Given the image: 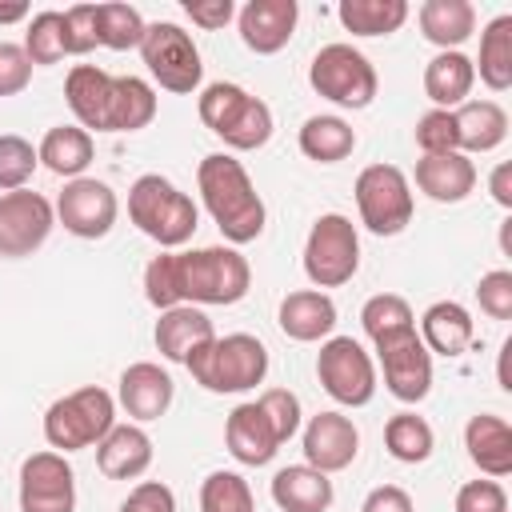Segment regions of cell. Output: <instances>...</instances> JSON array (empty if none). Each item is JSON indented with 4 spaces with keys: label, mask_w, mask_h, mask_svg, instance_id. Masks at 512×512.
<instances>
[{
    "label": "cell",
    "mask_w": 512,
    "mask_h": 512,
    "mask_svg": "<svg viewBox=\"0 0 512 512\" xmlns=\"http://www.w3.org/2000/svg\"><path fill=\"white\" fill-rule=\"evenodd\" d=\"M360 324H364V336L372 344H384V340H396L404 332H416V316H412L408 300L396 296V292L368 296L364 308H360Z\"/></svg>",
    "instance_id": "d590c367"
},
{
    "label": "cell",
    "mask_w": 512,
    "mask_h": 512,
    "mask_svg": "<svg viewBox=\"0 0 512 512\" xmlns=\"http://www.w3.org/2000/svg\"><path fill=\"white\" fill-rule=\"evenodd\" d=\"M116 512H176V492L164 480H140Z\"/></svg>",
    "instance_id": "681fc988"
},
{
    "label": "cell",
    "mask_w": 512,
    "mask_h": 512,
    "mask_svg": "<svg viewBox=\"0 0 512 512\" xmlns=\"http://www.w3.org/2000/svg\"><path fill=\"white\" fill-rule=\"evenodd\" d=\"M152 464V436L144 424H116L100 444H96V468L108 480H140Z\"/></svg>",
    "instance_id": "603a6c76"
},
{
    "label": "cell",
    "mask_w": 512,
    "mask_h": 512,
    "mask_svg": "<svg viewBox=\"0 0 512 512\" xmlns=\"http://www.w3.org/2000/svg\"><path fill=\"white\" fill-rule=\"evenodd\" d=\"M24 52L32 60V68H48V64H60L68 52H64V12H36L28 32H24Z\"/></svg>",
    "instance_id": "ab89813d"
},
{
    "label": "cell",
    "mask_w": 512,
    "mask_h": 512,
    "mask_svg": "<svg viewBox=\"0 0 512 512\" xmlns=\"http://www.w3.org/2000/svg\"><path fill=\"white\" fill-rule=\"evenodd\" d=\"M308 84H312L316 96L332 100L336 108H352V112H356V108H368V104L376 100V88H380L372 60H368L360 48L344 44V40L324 44V48L312 56V64H308Z\"/></svg>",
    "instance_id": "52a82bcc"
},
{
    "label": "cell",
    "mask_w": 512,
    "mask_h": 512,
    "mask_svg": "<svg viewBox=\"0 0 512 512\" xmlns=\"http://www.w3.org/2000/svg\"><path fill=\"white\" fill-rule=\"evenodd\" d=\"M152 340H156V352H160L164 360H172V364H188L208 340H216V328H212V320L204 316V308L176 304V308L160 312Z\"/></svg>",
    "instance_id": "ffe728a7"
},
{
    "label": "cell",
    "mask_w": 512,
    "mask_h": 512,
    "mask_svg": "<svg viewBox=\"0 0 512 512\" xmlns=\"http://www.w3.org/2000/svg\"><path fill=\"white\" fill-rule=\"evenodd\" d=\"M20 512H76V472L64 452H32L20 464Z\"/></svg>",
    "instance_id": "5bb4252c"
},
{
    "label": "cell",
    "mask_w": 512,
    "mask_h": 512,
    "mask_svg": "<svg viewBox=\"0 0 512 512\" xmlns=\"http://www.w3.org/2000/svg\"><path fill=\"white\" fill-rule=\"evenodd\" d=\"M144 28L148 24L132 4H96V44H104L112 52L140 48Z\"/></svg>",
    "instance_id": "74e56055"
},
{
    "label": "cell",
    "mask_w": 512,
    "mask_h": 512,
    "mask_svg": "<svg viewBox=\"0 0 512 512\" xmlns=\"http://www.w3.org/2000/svg\"><path fill=\"white\" fill-rule=\"evenodd\" d=\"M360 512H416V508H412V496L400 484H380L364 496Z\"/></svg>",
    "instance_id": "816d5d0a"
},
{
    "label": "cell",
    "mask_w": 512,
    "mask_h": 512,
    "mask_svg": "<svg viewBox=\"0 0 512 512\" xmlns=\"http://www.w3.org/2000/svg\"><path fill=\"white\" fill-rule=\"evenodd\" d=\"M472 68L480 72V80L492 92H508L512 88V16H496L484 24L480 32V60H472Z\"/></svg>",
    "instance_id": "d6a6232c"
},
{
    "label": "cell",
    "mask_w": 512,
    "mask_h": 512,
    "mask_svg": "<svg viewBox=\"0 0 512 512\" xmlns=\"http://www.w3.org/2000/svg\"><path fill=\"white\" fill-rule=\"evenodd\" d=\"M196 188H200V200L208 208V216L216 220L220 236L236 248V244H248L264 232V200L248 176V168L232 156V152H208L196 168Z\"/></svg>",
    "instance_id": "6da1fadb"
},
{
    "label": "cell",
    "mask_w": 512,
    "mask_h": 512,
    "mask_svg": "<svg viewBox=\"0 0 512 512\" xmlns=\"http://www.w3.org/2000/svg\"><path fill=\"white\" fill-rule=\"evenodd\" d=\"M472 84H476V68L472 56L464 52H436L424 64V96L444 112L460 108L472 96Z\"/></svg>",
    "instance_id": "f1b7e54d"
},
{
    "label": "cell",
    "mask_w": 512,
    "mask_h": 512,
    "mask_svg": "<svg viewBox=\"0 0 512 512\" xmlns=\"http://www.w3.org/2000/svg\"><path fill=\"white\" fill-rule=\"evenodd\" d=\"M56 220L64 224V232L80 236V240H100L112 232L116 216H120V200L116 192L96 180V176H76L64 184V192L56 196Z\"/></svg>",
    "instance_id": "7c38bea8"
},
{
    "label": "cell",
    "mask_w": 512,
    "mask_h": 512,
    "mask_svg": "<svg viewBox=\"0 0 512 512\" xmlns=\"http://www.w3.org/2000/svg\"><path fill=\"white\" fill-rule=\"evenodd\" d=\"M452 120H456V148L464 156L492 152L508 140V112L496 100H464L460 108H452Z\"/></svg>",
    "instance_id": "4316f807"
},
{
    "label": "cell",
    "mask_w": 512,
    "mask_h": 512,
    "mask_svg": "<svg viewBox=\"0 0 512 512\" xmlns=\"http://www.w3.org/2000/svg\"><path fill=\"white\" fill-rule=\"evenodd\" d=\"M36 164H40V156H36L32 140H24L16 132H0V192L28 188Z\"/></svg>",
    "instance_id": "60d3db41"
},
{
    "label": "cell",
    "mask_w": 512,
    "mask_h": 512,
    "mask_svg": "<svg viewBox=\"0 0 512 512\" xmlns=\"http://www.w3.org/2000/svg\"><path fill=\"white\" fill-rule=\"evenodd\" d=\"M296 20H300V4H296V0H248V4L236 12L240 40H244V48H252L256 56L280 52V48L292 40Z\"/></svg>",
    "instance_id": "ac0fdd59"
},
{
    "label": "cell",
    "mask_w": 512,
    "mask_h": 512,
    "mask_svg": "<svg viewBox=\"0 0 512 512\" xmlns=\"http://www.w3.org/2000/svg\"><path fill=\"white\" fill-rule=\"evenodd\" d=\"M360 452V432L344 412H316L304 424V464L332 476L344 472Z\"/></svg>",
    "instance_id": "2e32d148"
},
{
    "label": "cell",
    "mask_w": 512,
    "mask_h": 512,
    "mask_svg": "<svg viewBox=\"0 0 512 512\" xmlns=\"http://www.w3.org/2000/svg\"><path fill=\"white\" fill-rule=\"evenodd\" d=\"M184 16H188L196 28L216 32V28H224V24L236 16V4H232V0H184Z\"/></svg>",
    "instance_id": "f907efd6"
},
{
    "label": "cell",
    "mask_w": 512,
    "mask_h": 512,
    "mask_svg": "<svg viewBox=\"0 0 512 512\" xmlns=\"http://www.w3.org/2000/svg\"><path fill=\"white\" fill-rule=\"evenodd\" d=\"M176 268V292L180 304H236L252 288V268L248 260L228 244L212 248H192V252H172Z\"/></svg>",
    "instance_id": "7a4b0ae2"
},
{
    "label": "cell",
    "mask_w": 512,
    "mask_h": 512,
    "mask_svg": "<svg viewBox=\"0 0 512 512\" xmlns=\"http://www.w3.org/2000/svg\"><path fill=\"white\" fill-rule=\"evenodd\" d=\"M24 16H28L24 0H0V24H20Z\"/></svg>",
    "instance_id": "db71d44e"
},
{
    "label": "cell",
    "mask_w": 512,
    "mask_h": 512,
    "mask_svg": "<svg viewBox=\"0 0 512 512\" xmlns=\"http://www.w3.org/2000/svg\"><path fill=\"white\" fill-rule=\"evenodd\" d=\"M456 512H508V492L500 480H468L456 492Z\"/></svg>",
    "instance_id": "7dc6e473"
},
{
    "label": "cell",
    "mask_w": 512,
    "mask_h": 512,
    "mask_svg": "<svg viewBox=\"0 0 512 512\" xmlns=\"http://www.w3.org/2000/svg\"><path fill=\"white\" fill-rule=\"evenodd\" d=\"M316 380L344 408H364L376 396V364L364 352V344L352 336H328L320 344Z\"/></svg>",
    "instance_id": "8fae6325"
},
{
    "label": "cell",
    "mask_w": 512,
    "mask_h": 512,
    "mask_svg": "<svg viewBox=\"0 0 512 512\" xmlns=\"http://www.w3.org/2000/svg\"><path fill=\"white\" fill-rule=\"evenodd\" d=\"M476 300H480V312H488L492 320H512V272L508 268L484 272L476 284Z\"/></svg>",
    "instance_id": "f6af8a7d"
},
{
    "label": "cell",
    "mask_w": 512,
    "mask_h": 512,
    "mask_svg": "<svg viewBox=\"0 0 512 512\" xmlns=\"http://www.w3.org/2000/svg\"><path fill=\"white\" fill-rule=\"evenodd\" d=\"M416 20L424 40L440 52H460V44L476 32V8L468 0H424Z\"/></svg>",
    "instance_id": "f546056e"
},
{
    "label": "cell",
    "mask_w": 512,
    "mask_h": 512,
    "mask_svg": "<svg viewBox=\"0 0 512 512\" xmlns=\"http://www.w3.org/2000/svg\"><path fill=\"white\" fill-rule=\"evenodd\" d=\"M144 300L156 308V312H168L180 304V292H176V268H172V252H160L148 260L144 268Z\"/></svg>",
    "instance_id": "7bdbcfd3"
},
{
    "label": "cell",
    "mask_w": 512,
    "mask_h": 512,
    "mask_svg": "<svg viewBox=\"0 0 512 512\" xmlns=\"http://www.w3.org/2000/svg\"><path fill=\"white\" fill-rule=\"evenodd\" d=\"M356 208H360V224L372 236H396L412 224V184L396 164H368L356 176Z\"/></svg>",
    "instance_id": "30bf717a"
},
{
    "label": "cell",
    "mask_w": 512,
    "mask_h": 512,
    "mask_svg": "<svg viewBox=\"0 0 512 512\" xmlns=\"http://www.w3.org/2000/svg\"><path fill=\"white\" fill-rule=\"evenodd\" d=\"M156 120V92L140 76H112L108 132H140Z\"/></svg>",
    "instance_id": "1f68e13d"
},
{
    "label": "cell",
    "mask_w": 512,
    "mask_h": 512,
    "mask_svg": "<svg viewBox=\"0 0 512 512\" xmlns=\"http://www.w3.org/2000/svg\"><path fill=\"white\" fill-rule=\"evenodd\" d=\"M96 48V4H72L64 12V52L88 56Z\"/></svg>",
    "instance_id": "bcb514c9"
},
{
    "label": "cell",
    "mask_w": 512,
    "mask_h": 512,
    "mask_svg": "<svg viewBox=\"0 0 512 512\" xmlns=\"http://www.w3.org/2000/svg\"><path fill=\"white\" fill-rule=\"evenodd\" d=\"M276 320H280V332L288 340H296V344H316L320 340L324 344L336 328V304L320 288H296L280 300Z\"/></svg>",
    "instance_id": "d6986e66"
},
{
    "label": "cell",
    "mask_w": 512,
    "mask_h": 512,
    "mask_svg": "<svg viewBox=\"0 0 512 512\" xmlns=\"http://www.w3.org/2000/svg\"><path fill=\"white\" fill-rule=\"evenodd\" d=\"M416 144L424 156H440V152H460L456 148V120L444 108H428L416 120Z\"/></svg>",
    "instance_id": "ee69618b"
},
{
    "label": "cell",
    "mask_w": 512,
    "mask_h": 512,
    "mask_svg": "<svg viewBox=\"0 0 512 512\" xmlns=\"http://www.w3.org/2000/svg\"><path fill=\"white\" fill-rule=\"evenodd\" d=\"M416 188L436 204H460L476 188V164L464 152H440L416 160Z\"/></svg>",
    "instance_id": "cb8c5ba5"
},
{
    "label": "cell",
    "mask_w": 512,
    "mask_h": 512,
    "mask_svg": "<svg viewBox=\"0 0 512 512\" xmlns=\"http://www.w3.org/2000/svg\"><path fill=\"white\" fill-rule=\"evenodd\" d=\"M112 428H116V400L100 384H84L52 400L44 412V440L52 452H64V456L100 444Z\"/></svg>",
    "instance_id": "8992f818"
},
{
    "label": "cell",
    "mask_w": 512,
    "mask_h": 512,
    "mask_svg": "<svg viewBox=\"0 0 512 512\" xmlns=\"http://www.w3.org/2000/svg\"><path fill=\"white\" fill-rule=\"evenodd\" d=\"M332 496V480L312 464H288L272 476V500L280 512H328Z\"/></svg>",
    "instance_id": "83f0119b"
},
{
    "label": "cell",
    "mask_w": 512,
    "mask_h": 512,
    "mask_svg": "<svg viewBox=\"0 0 512 512\" xmlns=\"http://www.w3.org/2000/svg\"><path fill=\"white\" fill-rule=\"evenodd\" d=\"M116 400L120 408L128 412L132 424H148V420H160L172 400H176V384L172 376L152 364V360H136L120 372V388H116Z\"/></svg>",
    "instance_id": "e0dca14e"
},
{
    "label": "cell",
    "mask_w": 512,
    "mask_h": 512,
    "mask_svg": "<svg viewBox=\"0 0 512 512\" xmlns=\"http://www.w3.org/2000/svg\"><path fill=\"white\" fill-rule=\"evenodd\" d=\"M360 272V236L344 212H324L304 240V276L312 288H340Z\"/></svg>",
    "instance_id": "ba28073f"
},
{
    "label": "cell",
    "mask_w": 512,
    "mask_h": 512,
    "mask_svg": "<svg viewBox=\"0 0 512 512\" xmlns=\"http://www.w3.org/2000/svg\"><path fill=\"white\" fill-rule=\"evenodd\" d=\"M384 448L392 460L400 464H424L436 448V432L424 416L416 412H396L388 424H384Z\"/></svg>",
    "instance_id": "8d00e7d4"
},
{
    "label": "cell",
    "mask_w": 512,
    "mask_h": 512,
    "mask_svg": "<svg viewBox=\"0 0 512 512\" xmlns=\"http://www.w3.org/2000/svg\"><path fill=\"white\" fill-rule=\"evenodd\" d=\"M200 512H256L252 488L240 472H208L200 484Z\"/></svg>",
    "instance_id": "f35d334b"
},
{
    "label": "cell",
    "mask_w": 512,
    "mask_h": 512,
    "mask_svg": "<svg viewBox=\"0 0 512 512\" xmlns=\"http://www.w3.org/2000/svg\"><path fill=\"white\" fill-rule=\"evenodd\" d=\"M140 56H144L152 80L164 92L192 96L200 88V80H204V64H200V48H196L192 32H184L172 20H156V24L144 28Z\"/></svg>",
    "instance_id": "9c48e42d"
},
{
    "label": "cell",
    "mask_w": 512,
    "mask_h": 512,
    "mask_svg": "<svg viewBox=\"0 0 512 512\" xmlns=\"http://www.w3.org/2000/svg\"><path fill=\"white\" fill-rule=\"evenodd\" d=\"M356 148V132L344 116H308L300 124V152L316 164H340Z\"/></svg>",
    "instance_id": "836d02e7"
},
{
    "label": "cell",
    "mask_w": 512,
    "mask_h": 512,
    "mask_svg": "<svg viewBox=\"0 0 512 512\" xmlns=\"http://www.w3.org/2000/svg\"><path fill=\"white\" fill-rule=\"evenodd\" d=\"M464 448H468V460L488 480H504L512 472V428H508L504 416L476 412L464 424Z\"/></svg>",
    "instance_id": "484cf974"
},
{
    "label": "cell",
    "mask_w": 512,
    "mask_h": 512,
    "mask_svg": "<svg viewBox=\"0 0 512 512\" xmlns=\"http://www.w3.org/2000/svg\"><path fill=\"white\" fill-rule=\"evenodd\" d=\"M256 404H260V412L268 416V424H272V432H276L280 444H288V440L300 432L304 412H300V396H296V392H288V388H264V392L256 396Z\"/></svg>",
    "instance_id": "b9f144b4"
},
{
    "label": "cell",
    "mask_w": 512,
    "mask_h": 512,
    "mask_svg": "<svg viewBox=\"0 0 512 512\" xmlns=\"http://www.w3.org/2000/svg\"><path fill=\"white\" fill-rule=\"evenodd\" d=\"M32 80V60L24 52V44H8L0 40V96H20Z\"/></svg>",
    "instance_id": "c3c4849f"
},
{
    "label": "cell",
    "mask_w": 512,
    "mask_h": 512,
    "mask_svg": "<svg viewBox=\"0 0 512 512\" xmlns=\"http://www.w3.org/2000/svg\"><path fill=\"white\" fill-rule=\"evenodd\" d=\"M420 340H424V348L432 356H448V360L464 356L472 348V340H476L472 312L464 304H456V300L428 304L424 316H420Z\"/></svg>",
    "instance_id": "d4e9b609"
},
{
    "label": "cell",
    "mask_w": 512,
    "mask_h": 512,
    "mask_svg": "<svg viewBox=\"0 0 512 512\" xmlns=\"http://www.w3.org/2000/svg\"><path fill=\"white\" fill-rule=\"evenodd\" d=\"M488 192H492V200H496L500 208H512V164H508V160H500V164L492 168Z\"/></svg>",
    "instance_id": "f5cc1de1"
},
{
    "label": "cell",
    "mask_w": 512,
    "mask_h": 512,
    "mask_svg": "<svg viewBox=\"0 0 512 512\" xmlns=\"http://www.w3.org/2000/svg\"><path fill=\"white\" fill-rule=\"evenodd\" d=\"M128 220L148 236L156 240L164 252H176L180 244L192 240L196 224H200V212L192 204L188 192H180L168 176L160 172H144L132 180L128 188Z\"/></svg>",
    "instance_id": "3957f363"
},
{
    "label": "cell",
    "mask_w": 512,
    "mask_h": 512,
    "mask_svg": "<svg viewBox=\"0 0 512 512\" xmlns=\"http://www.w3.org/2000/svg\"><path fill=\"white\" fill-rule=\"evenodd\" d=\"M224 444H228L232 460L236 464H248V468H260V464H268L280 452V440H276V432H272V424H268V416L260 412L256 400L236 404L228 412V420H224Z\"/></svg>",
    "instance_id": "44dd1931"
},
{
    "label": "cell",
    "mask_w": 512,
    "mask_h": 512,
    "mask_svg": "<svg viewBox=\"0 0 512 512\" xmlns=\"http://www.w3.org/2000/svg\"><path fill=\"white\" fill-rule=\"evenodd\" d=\"M336 16L352 36H392L408 20V4L404 0H340Z\"/></svg>",
    "instance_id": "e575fe53"
},
{
    "label": "cell",
    "mask_w": 512,
    "mask_h": 512,
    "mask_svg": "<svg viewBox=\"0 0 512 512\" xmlns=\"http://www.w3.org/2000/svg\"><path fill=\"white\" fill-rule=\"evenodd\" d=\"M56 228V208L48 196L32 188H16L0 196V256H32L48 232Z\"/></svg>",
    "instance_id": "4fadbf2b"
},
{
    "label": "cell",
    "mask_w": 512,
    "mask_h": 512,
    "mask_svg": "<svg viewBox=\"0 0 512 512\" xmlns=\"http://www.w3.org/2000/svg\"><path fill=\"white\" fill-rule=\"evenodd\" d=\"M196 112H200V124L212 136H220L232 152H252L272 140V108L240 84L216 80L200 88Z\"/></svg>",
    "instance_id": "277c9868"
},
{
    "label": "cell",
    "mask_w": 512,
    "mask_h": 512,
    "mask_svg": "<svg viewBox=\"0 0 512 512\" xmlns=\"http://www.w3.org/2000/svg\"><path fill=\"white\" fill-rule=\"evenodd\" d=\"M36 156H40V164H44L48 172H56V176H64V180H76V176H84V168L92 164L96 140H92V132H84L80 124H56V128L44 132Z\"/></svg>",
    "instance_id": "4dcf8cb0"
},
{
    "label": "cell",
    "mask_w": 512,
    "mask_h": 512,
    "mask_svg": "<svg viewBox=\"0 0 512 512\" xmlns=\"http://www.w3.org/2000/svg\"><path fill=\"white\" fill-rule=\"evenodd\" d=\"M192 380L216 396H236L248 392L256 384H264L268 376V348L248 336V332H232V336H216L208 340L188 364Z\"/></svg>",
    "instance_id": "5b68a950"
},
{
    "label": "cell",
    "mask_w": 512,
    "mask_h": 512,
    "mask_svg": "<svg viewBox=\"0 0 512 512\" xmlns=\"http://www.w3.org/2000/svg\"><path fill=\"white\" fill-rule=\"evenodd\" d=\"M376 360L384 372V388L400 404H420L432 392V352L424 348L420 332H404L396 340L376 344Z\"/></svg>",
    "instance_id": "9a60e30c"
},
{
    "label": "cell",
    "mask_w": 512,
    "mask_h": 512,
    "mask_svg": "<svg viewBox=\"0 0 512 512\" xmlns=\"http://www.w3.org/2000/svg\"><path fill=\"white\" fill-rule=\"evenodd\" d=\"M64 100L84 132H108V104H112V76L96 64H72L64 76Z\"/></svg>",
    "instance_id": "7402d4cb"
}]
</instances>
